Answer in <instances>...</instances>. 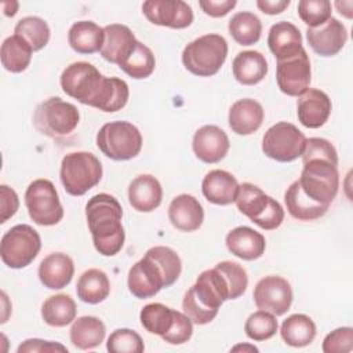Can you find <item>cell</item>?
Masks as SVG:
<instances>
[{
  "label": "cell",
  "instance_id": "obj_1",
  "mask_svg": "<svg viewBox=\"0 0 353 353\" xmlns=\"http://www.w3.org/2000/svg\"><path fill=\"white\" fill-rule=\"evenodd\" d=\"M85 218L95 250L103 256L119 254L125 239L119 200L108 193L92 196L85 204Z\"/></svg>",
  "mask_w": 353,
  "mask_h": 353
},
{
  "label": "cell",
  "instance_id": "obj_2",
  "mask_svg": "<svg viewBox=\"0 0 353 353\" xmlns=\"http://www.w3.org/2000/svg\"><path fill=\"white\" fill-rule=\"evenodd\" d=\"M225 301H229L226 280L216 268H212L201 272L196 283L186 291L182 310L193 324L204 325L216 317Z\"/></svg>",
  "mask_w": 353,
  "mask_h": 353
},
{
  "label": "cell",
  "instance_id": "obj_3",
  "mask_svg": "<svg viewBox=\"0 0 353 353\" xmlns=\"http://www.w3.org/2000/svg\"><path fill=\"white\" fill-rule=\"evenodd\" d=\"M228 57V41L223 36L208 33L190 41L182 51L183 66L199 77L218 73Z\"/></svg>",
  "mask_w": 353,
  "mask_h": 353
},
{
  "label": "cell",
  "instance_id": "obj_4",
  "mask_svg": "<svg viewBox=\"0 0 353 353\" xmlns=\"http://www.w3.org/2000/svg\"><path fill=\"white\" fill-rule=\"evenodd\" d=\"M234 203L243 215L263 230L277 229L284 221L281 204L254 183L243 182L239 185Z\"/></svg>",
  "mask_w": 353,
  "mask_h": 353
},
{
  "label": "cell",
  "instance_id": "obj_5",
  "mask_svg": "<svg viewBox=\"0 0 353 353\" xmlns=\"http://www.w3.org/2000/svg\"><path fill=\"white\" fill-rule=\"evenodd\" d=\"M102 164L90 152H72L61 161V182L70 196H83L102 178Z\"/></svg>",
  "mask_w": 353,
  "mask_h": 353
},
{
  "label": "cell",
  "instance_id": "obj_6",
  "mask_svg": "<svg viewBox=\"0 0 353 353\" xmlns=\"http://www.w3.org/2000/svg\"><path fill=\"white\" fill-rule=\"evenodd\" d=\"M97 146L112 160H131L138 156L142 149V135L138 127L130 121H110L99 128Z\"/></svg>",
  "mask_w": 353,
  "mask_h": 353
},
{
  "label": "cell",
  "instance_id": "obj_7",
  "mask_svg": "<svg viewBox=\"0 0 353 353\" xmlns=\"http://www.w3.org/2000/svg\"><path fill=\"white\" fill-rule=\"evenodd\" d=\"M298 183L312 201L330 207L339 188L338 167L323 159L305 161Z\"/></svg>",
  "mask_w": 353,
  "mask_h": 353
},
{
  "label": "cell",
  "instance_id": "obj_8",
  "mask_svg": "<svg viewBox=\"0 0 353 353\" xmlns=\"http://www.w3.org/2000/svg\"><path fill=\"white\" fill-rule=\"evenodd\" d=\"M80 121V113L77 108L61 99L59 97H51L39 103L33 113L34 128L50 138H61L72 134Z\"/></svg>",
  "mask_w": 353,
  "mask_h": 353
},
{
  "label": "cell",
  "instance_id": "obj_9",
  "mask_svg": "<svg viewBox=\"0 0 353 353\" xmlns=\"http://www.w3.org/2000/svg\"><path fill=\"white\" fill-rule=\"evenodd\" d=\"M106 77L88 62L79 61L66 66L61 74L59 83L62 91L83 105L95 108Z\"/></svg>",
  "mask_w": 353,
  "mask_h": 353
},
{
  "label": "cell",
  "instance_id": "obj_10",
  "mask_svg": "<svg viewBox=\"0 0 353 353\" xmlns=\"http://www.w3.org/2000/svg\"><path fill=\"white\" fill-rule=\"evenodd\" d=\"M41 248V239L30 225L19 223L8 229L0 243V256L11 269H22L30 265Z\"/></svg>",
  "mask_w": 353,
  "mask_h": 353
},
{
  "label": "cell",
  "instance_id": "obj_11",
  "mask_svg": "<svg viewBox=\"0 0 353 353\" xmlns=\"http://www.w3.org/2000/svg\"><path fill=\"white\" fill-rule=\"evenodd\" d=\"M25 205L30 219L40 226L57 225L63 218V207L54 183L34 179L25 192Z\"/></svg>",
  "mask_w": 353,
  "mask_h": 353
},
{
  "label": "cell",
  "instance_id": "obj_12",
  "mask_svg": "<svg viewBox=\"0 0 353 353\" xmlns=\"http://www.w3.org/2000/svg\"><path fill=\"white\" fill-rule=\"evenodd\" d=\"M305 143L306 137L296 125L280 121L265 132L262 150L269 159L280 163H290L302 156Z\"/></svg>",
  "mask_w": 353,
  "mask_h": 353
},
{
  "label": "cell",
  "instance_id": "obj_13",
  "mask_svg": "<svg viewBox=\"0 0 353 353\" xmlns=\"http://www.w3.org/2000/svg\"><path fill=\"white\" fill-rule=\"evenodd\" d=\"M310 80V59L305 48L287 59L277 61L276 81L283 94L288 97H299L309 88Z\"/></svg>",
  "mask_w": 353,
  "mask_h": 353
},
{
  "label": "cell",
  "instance_id": "obj_14",
  "mask_svg": "<svg viewBox=\"0 0 353 353\" xmlns=\"http://www.w3.org/2000/svg\"><path fill=\"white\" fill-rule=\"evenodd\" d=\"M258 309L274 316H283L290 310L294 295L291 284L280 276H266L261 279L252 292Z\"/></svg>",
  "mask_w": 353,
  "mask_h": 353
},
{
  "label": "cell",
  "instance_id": "obj_15",
  "mask_svg": "<svg viewBox=\"0 0 353 353\" xmlns=\"http://www.w3.org/2000/svg\"><path fill=\"white\" fill-rule=\"evenodd\" d=\"M127 284L130 292L139 299L152 298L161 288L168 287L163 269L146 252L143 258L134 263L128 270Z\"/></svg>",
  "mask_w": 353,
  "mask_h": 353
},
{
  "label": "cell",
  "instance_id": "obj_16",
  "mask_svg": "<svg viewBox=\"0 0 353 353\" xmlns=\"http://www.w3.org/2000/svg\"><path fill=\"white\" fill-rule=\"evenodd\" d=\"M142 12L149 22L171 29H185L193 22L192 7L182 0H148Z\"/></svg>",
  "mask_w": 353,
  "mask_h": 353
},
{
  "label": "cell",
  "instance_id": "obj_17",
  "mask_svg": "<svg viewBox=\"0 0 353 353\" xmlns=\"http://www.w3.org/2000/svg\"><path fill=\"white\" fill-rule=\"evenodd\" d=\"M306 39L316 54L321 57H334L343 48L347 40V30L341 21L331 17L317 28H307Z\"/></svg>",
  "mask_w": 353,
  "mask_h": 353
},
{
  "label": "cell",
  "instance_id": "obj_18",
  "mask_svg": "<svg viewBox=\"0 0 353 353\" xmlns=\"http://www.w3.org/2000/svg\"><path fill=\"white\" fill-rule=\"evenodd\" d=\"M230 142L226 132L214 124L200 127L192 141V149L199 160L207 164L221 161L229 152Z\"/></svg>",
  "mask_w": 353,
  "mask_h": 353
},
{
  "label": "cell",
  "instance_id": "obj_19",
  "mask_svg": "<svg viewBox=\"0 0 353 353\" xmlns=\"http://www.w3.org/2000/svg\"><path fill=\"white\" fill-rule=\"evenodd\" d=\"M330 97L317 88H307L299 95L296 103V114L299 123L306 128H320L331 114Z\"/></svg>",
  "mask_w": 353,
  "mask_h": 353
},
{
  "label": "cell",
  "instance_id": "obj_20",
  "mask_svg": "<svg viewBox=\"0 0 353 353\" xmlns=\"http://www.w3.org/2000/svg\"><path fill=\"white\" fill-rule=\"evenodd\" d=\"M103 44L101 55L110 63L120 65L134 50L137 39L132 30L121 23H110L103 28Z\"/></svg>",
  "mask_w": 353,
  "mask_h": 353
},
{
  "label": "cell",
  "instance_id": "obj_21",
  "mask_svg": "<svg viewBox=\"0 0 353 353\" xmlns=\"http://www.w3.org/2000/svg\"><path fill=\"white\" fill-rule=\"evenodd\" d=\"M168 219L181 232H194L204 221V210L192 194H178L168 205Z\"/></svg>",
  "mask_w": 353,
  "mask_h": 353
},
{
  "label": "cell",
  "instance_id": "obj_22",
  "mask_svg": "<svg viewBox=\"0 0 353 353\" xmlns=\"http://www.w3.org/2000/svg\"><path fill=\"white\" fill-rule=\"evenodd\" d=\"M163 200V188L159 179L150 174L134 178L128 186L130 205L138 212H152Z\"/></svg>",
  "mask_w": 353,
  "mask_h": 353
},
{
  "label": "cell",
  "instance_id": "obj_23",
  "mask_svg": "<svg viewBox=\"0 0 353 353\" xmlns=\"http://www.w3.org/2000/svg\"><path fill=\"white\" fill-rule=\"evenodd\" d=\"M265 117L262 105L251 98L236 101L229 109V127L237 135H251L259 130Z\"/></svg>",
  "mask_w": 353,
  "mask_h": 353
},
{
  "label": "cell",
  "instance_id": "obj_24",
  "mask_svg": "<svg viewBox=\"0 0 353 353\" xmlns=\"http://www.w3.org/2000/svg\"><path fill=\"white\" fill-rule=\"evenodd\" d=\"M37 273L44 287L48 290H61L72 281L74 263L69 255L63 252H52L40 262Z\"/></svg>",
  "mask_w": 353,
  "mask_h": 353
},
{
  "label": "cell",
  "instance_id": "obj_25",
  "mask_svg": "<svg viewBox=\"0 0 353 353\" xmlns=\"http://www.w3.org/2000/svg\"><path fill=\"white\" fill-rule=\"evenodd\" d=\"M228 250L237 258L244 261H254L263 255L266 240L263 234L248 228L237 226L232 229L225 239Z\"/></svg>",
  "mask_w": 353,
  "mask_h": 353
},
{
  "label": "cell",
  "instance_id": "obj_26",
  "mask_svg": "<svg viewBox=\"0 0 353 353\" xmlns=\"http://www.w3.org/2000/svg\"><path fill=\"white\" fill-rule=\"evenodd\" d=\"M268 46L276 59L283 61L298 54L303 48L302 34L294 23L280 21L269 29Z\"/></svg>",
  "mask_w": 353,
  "mask_h": 353
},
{
  "label": "cell",
  "instance_id": "obj_27",
  "mask_svg": "<svg viewBox=\"0 0 353 353\" xmlns=\"http://www.w3.org/2000/svg\"><path fill=\"white\" fill-rule=\"evenodd\" d=\"M239 189L237 179L225 170H211L201 182L204 197L216 205H228L234 203Z\"/></svg>",
  "mask_w": 353,
  "mask_h": 353
},
{
  "label": "cell",
  "instance_id": "obj_28",
  "mask_svg": "<svg viewBox=\"0 0 353 353\" xmlns=\"http://www.w3.org/2000/svg\"><path fill=\"white\" fill-rule=\"evenodd\" d=\"M232 72L240 84L255 85L266 76L268 62L265 55H262L259 51H241L232 62Z\"/></svg>",
  "mask_w": 353,
  "mask_h": 353
},
{
  "label": "cell",
  "instance_id": "obj_29",
  "mask_svg": "<svg viewBox=\"0 0 353 353\" xmlns=\"http://www.w3.org/2000/svg\"><path fill=\"white\" fill-rule=\"evenodd\" d=\"M103 39V28L92 21H77L68 32L69 46L79 54H94L101 51Z\"/></svg>",
  "mask_w": 353,
  "mask_h": 353
},
{
  "label": "cell",
  "instance_id": "obj_30",
  "mask_svg": "<svg viewBox=\"0 0 353 353\" xmlns=\"http://www.w3.org/2000/svg\"><path fill=\"white\" fill-rule=\"evenodd\" d=\"M106 328L102 320L95 316H81L70 327V342L80 350H90L99 346L105 339Z\"/></svg>",
  "mask_w": 353,
  "mask_h": 353
},
{
  "label": "cell",
  "instance_id": "obj_31",
  "mask_svg": "<svg viewBox=\"0 0 353 353\" xmlns=\"http://www.w3.org/2000/svg\"><path fill=\"white\" fill-rule=\"evenodd\" d=\"M284 203L288 214L299 221H314L321 218L327 211V205L317 204L303 194L298 179L294 181L284 193Z\"/></svg>",
  "mask_w": 353,
  "mask_h": 353
},
{
  "label": "cell",
  "instance_id": "obj_32",
  "mask_svg": "<svg viewBox=\"0 0 353 353\" xmlns=\"http://www.w3.org/2000/svg\"><path fill=\"white\" fill-rule=\"evenodd\" d=\"M280 335L285 345L292 347H303L313 342L316 336L314 321L302 313L288 316L280 327Z\"/></svg>",
  "mask_w": 353,
  "mask_h": 353
},
{
  "label": "cell",
  "instance_id": "obj_33",
  "mask_svg": "<svg viewBox=\"0 0 353 353\" xmlns=\"http://www.w3.org/2000/svg\"><path fill=\"white\" fill-rule=\"evenodd\" d=\"M77 296L81 302L97 305L105 301L110 292V283L101 269H88L77 280Z\"/></svg>",
  "mask_w": 353,
  "mask_h": 353
},
{
  "label": "cell",
  "instance_id": "obj_34",
  "mask_svg": "<svg viewBox=\"0 0 353 353\" xmlns=\"http://www.w3.org/2000/svg\"><path fill=\"white\" fill-rule=\"evenodd\" d=\"M77 313L76 302L66 294H57L47 298L41 305V317L51 327H65L74 321Z\"/></svg>",
  "mask_w": 353,
  "mask_h": 353
},
{
  "label": "cell",
  "instance_id": "obj_35",
  "mask_svg": "<svg viewBox=\"0 0 353 353\" xmlns=\"http://www.w3.org/2000/svg\"><path fill=\"white\" fill-rule=\"evenodd\" d=\"M32 52V47L22 37L12 34L7 37L1 44V65L11 73H21L29 66Z\"/></svg>",
  "mask_w": 353,
  "mask_h": 353
},
{
  "label": "cell",
  "instance_id": "obj_36",
  "mask_svg": "<svg viewBox=\"0 0 353 353\" xmlns=\"http://www.w3.org/2000/svg\"><path fill=\"white\" fill-rule=\"evenodd\" d=\"M228 30L237 44L252 46L261 39L262 22L255 14L250 11H240L230 18Z\"/></svg>",
  "mask_w": 353,
  "mask_h": 353
},
{
  "label": "cell",
  "instance_id": "obj_37",
  "mask_svg": "<svg viewBox=\"0 0 353 353\" xmlns=\"http://www.w3.org/2000/svg\"><path fill=\"white\" fill-rule=\"evenodd\" d=\"M174 309L154 302L148 303L142 307L139 313V320L142 327L149 332L159 336L167 334L174 323Z\"/></svg>",
  "mask_w": 353,
  "mask_h": 353
},
{
  "label": "cell",
  "instance_id": "obj_38",
  "mask_svg": "<svg viewBox=\"0 0 353 353\" xmlns=\"http://www.w3.org/2000/svg\"><path fill=\"white\" fill-rule=\"evenodd\" d=\"M156 66V59L152 50L141 41H137L131 54L119 65V68L125 72L132 79H146L149 77Z\"/></svg>",
  "mask_w": 353,
  "mask_h": 353
},
{
  "label": "cell",
  "instance_id": "obj_39",
  "mask_svg": "<svg viewBox=\"0 0 353 353\" xmlns=\"http://www.w3.org/2000/svg\"><path fill=\"white\" fill-rule=\"evenodd\" d=\"M14 34L22 37L33 51H39L47 46L51 32L48 23L43 18L25 17L17 22Z\"/></svg>",
  "mask_w": 353,
  "mask_h": 353
},
{
  "label": "cell",
  "instance_id": "obj_40",
  "mask_svg": "<svg viewBox=\"0 0 353 353\" xmlns=\"http://www.w3.org/2000/svg\"><path fill=\"white\" fill-rule=\"evenodd\" d=\"M130 97L128 84L119 77H106L102 94L95 105V109H99L106 113L117 112L123 109Z\"/></svg>",
  "mask_w": 353,
  "mask_h": 353
},
{
  "label": "cell",
  "instance_id": "obj_41",
  "mask_svg": "<svg viewBox=\"0 0 353 353\" xmlns=\"http://www.w3.org/2000/svg\"><path fill=\"white\" fill-rule=\"evenodd\" d=\"M277 320L276 316L266 312V310H258L248 316L244 324L245 335L256 342L268 341L277 332Z\"/></svg>",
  "mask_w": 353,
  "mask_h": 353
},
{
  "label": "cell",
  "instance_id": "obj_42",
  "mask_svg": "<svg viewBox=\"0 0 353 353\" xmlns=\"http://www.w3.org/2000/svg\"><path fill=\"white\" fill-rule=\"evenodd\" d=\"M215 268L222 273V276L226 280L228 288H229V299H237L240 298L248 285V277L245 269L232 261H222L215 265Z\"/></svg>",
  "mask_w": 353,
  "mask_h": 353
},
{
  "label": "cell",
  "instance_id": "obj_43",
  "mask_svg": "<svg viewBox=\"0 0 353 353\" xmlns=\"http://www.w3.org/2000/svg\"><path fill=\"white\" fill-rule=\"evenodd\" d=\"M148 255H150L163 269L164 276L167 279L168 287L172 285L181 276L182 270V262L179 255L170 247L164 245H156L146 251Z\"/></svg>",
  "mask_w": 353,
  "mask_h": 353
},
{
  "label": "cell",
  "instance_id": "obj_44",
  "mask_svg": "<svg viewBox=\"0 0 353 353\" xmlns=\"http://www.w3.org/2000/svg\"><path fill=\"white\" fill-rule=\"evenodd\" d=\"M106 349L110 353H142L145 346L138 332L130 328H117L109 335Z\"/></svg>",
  "mask_w": 353,
  "mask_h": 353
},
{
  "label": "cell",
  "instance_id": "obj_45",
  "mask_svg": "<svg viewBox=\"0 0 353 353\" xmlns=\"http://www.w3.org/2000/svg\"><path fill=\"white\" fill-rule=\"evenodd\" d=\"M298 15L309 28H317L331 18V3L328 0H301Z\"/></svg>",
  "mask_w": 353,
  "mask_h": 353
},
{
  "label": "cell",
  "instance_id": "obj_46",
  "mask_svg": "<svg viewBox=\"0 0 353 353\" xmlns=\"http://www.w3.org/2000/svg\"><path fill=\"white\" fill-rule=\"evenodd\" d=\"M302 163L313 160V159H323V160H328L330 163L338 165V153L336 149L334 148V145L324 139V138H309L306 139L305 143V149L302 153Z\"/></svg>",
  "mask_w": 353,
  "mask_h": 353
},
{
  "label": "cell",
  "instance_id": "obj_47",
  "mask_svg": "<svg viewBox=\"0 0 353 353\" xmlns=\"http://www.w3.org/2000/svg\"><path fill=\"white\" fill-rule=\"evenodd\" d=\"M324 353H349L353 350V328L339 327L325 335L321 346Z\"/></svg>",
  "mask_w": 353,
  "mask_h": 353
},
{
  "label": "cell",
  "instance_id": "obj_48",
  "mask_svg": "<svg viewBox=\"0 0 353 353\" xmlns=\"http://www.w3.org/2000/svg\"><path fill=\"white\" fill-rule=\"evenodd\" d=\"M193 334V323L192 320L182 312H174V323L167 334L161 336V339L170 345H182L192 338Z\"/></svg>",
  "mask_w": 353,
  "mask_h": 353
},
{
  "label": "cell",
  "instance_id": "obj_49",
  "mask_svg": "<svg viewBox=\"0 0 353 353\" xmlns=\"http://www.w3.org/2000/svg\"><path fill=\"white\" fill-rule=\"evenodd\" d=\"M19 208V199L17 192L7 186H0V222L4 223L10 218H12Z\"/></svg>",
  "mask_w": 353,
  "mask_h": 353
},
{
  "label": "cell",
  "instance_id": "obj_50",
  "mask_svg": "<svg viewBox=\"0 0 353 353\" xmlns=\"http://www.w3.org/2000/svg\"><path fill=\"white\" fill-rule=\"evenodd\" d=\"M18 353H30V352H66L68 353V347L63 346L59 342H52V341H43L39 338H32V339H26L23 341L18 349Z\"/></svg>",
  "mask_w": 353,
  "mask_h": 353
},
{
  "label": "cell",
  "instance_id": "obj_51",
  "mask_svg": "<svg viewBox=\"0 0 353 353\" xmlns=\"http://www.w3.org/2000/svg\"><path fill=\"white\" fill-rule=\"evenodd\" d=\"M236 0H200L199 6L204 14L212 18H221L229 14L236 7Z\"/></svg>",
  "mask_w": 353,
  "mask_h": 353
},
{
  "label": "cell",
  "instance_id": "obj_52",
  "mask_svg": "<svg viewBox=\"0 0 353 353\" xmlns=\"http://www.w3.org/2000/svg\"><path fill=\"white\" fill-rule=\"evenodd\" d=\"M290 0H258L256 1V7L268 15H276L283 12L288 6H290Z\"/></svg>",
  "mask_w": 353,
  "mask_h": 353
},
{
  "label": "cell",
  "instance_id": "obj_53",
  "mask_svg": "<svg viewBox=\"0 0 353 353\" xmlns=\"http://www.w3.org/2000/svg\"><path fill=\"white\" fill-rule=\"evenodd\" d=\"M334 6L336 7L338 12L342 14L345 18L350 19L353 17V1L352 0H342V1H335Z\"/></svg>",
  "mask_w": 353,
  "mask_h": 353
},
{
  "label": "cell",
  "instance_id": "obj_54",
  "mask_svg": "<svg viewBox=\"0 0 353 353\" xmlns=\"http://www.w3.org/2000/svg\"><path fill=\"white\" fill-rule=\"evenodd\" d=\"M18 1H4L3 3V11L7 17H14L18 11Z\"/></svg>",
  "mask_w": 353,
  "mask_h": 353
},
{
  "label": "cell",
  "instance_id": "obj_55",
  "mask_svg": "<svg viewBox=\"0 0 353 353\" xmlns=\"http://www.w3.org/2000/svg\"><path fill=\"white\" fill-rule=\"evenodd\" d=\"M239 350H248V352H258V347H255L254 345H237L234 347H232V352H239Z\"/></svg>",
  "mask_w": 353,
  "mask_h": 353
}]
</instances>
